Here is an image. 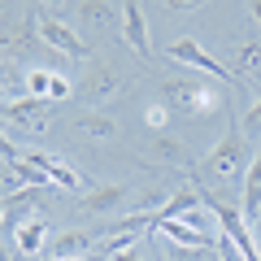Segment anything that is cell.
<instances>
[{"instance_id": "cell-1", "label": "cell", "mask_w": 261, "mask_h": 261, "mask_svg": "<svg viewBox=\"0 0 261 261\" xmlns=\"http://www.w3.org/2000/svg\"><path fill=\"white\" fill-rule=\"evenodd\" d=\"M222 113H226V135L205 152V161L192 170V183H205V178H218V183L240 178V183H244V178H248V135H244L231 100L222 105Z\"/></svg>"}, {"instance_id": "cell-2", "label": "cell", "mask_w": 261, "mask_h": 261, "mask_svg": "<svg viewBox=\"0 0 261 261\" xmlns=\"http://www.w3.org/2000/svg\"><path fill=\"white\" fill-rule=\"evenodd\" d=\"M196 192H200V205L209 209V214L218 218V226H222L226 240H235V248H240L244 261H261V248H257V235H252V222L244 218L240 205H231V200H222V196H214L205 183H192Z\"/></svg>"}, {"instance_id": "cell-3", "label": "cell", "mask_w": 261, "mask_h": 261, "mask_svg": "<svg viewBox=\"0 0 261 261\" xmlns=\"http://www.w3.org/2000/svg\"><path fill=\"white\" fill-rule=\"evenodd\" d=\"M161 100L174 105V109L187 113V118H205V113H214L218 92L200 74H183V79H161ZM218 109H222V105H218Z\"/></svg>"}, {"instance_id": "cell-4", "label": "cell", "mask_w": 261, "mask_h": 261, "mask_svg": "<svg viewBox=\"0 0 261 261\" xmlns=\"http://www.w3.org/2000/svg\"><path fill=\"white\" fill-rule=\"evenodd\" d=\"M166 57L178 61V65H187V70H200V74H209V79H222V83H231V87H248L222 57H214L209 48H200L192 35H178L174 44H166Z\"/></svg>"}, {"instance_id": "cell-5", "label": "cell", "mask_w": 261, "mask_h": 261, "mask_svg": "<svg viewBox=\"0 0 261 261\" xmlns=\"http://www.w3.org/2000/svg\"><path fill=\"white\" fill-rule=\"evenodd\" d=\"M18 157H22V161H31L35 170H44V178H48L53 187H61V192H83V196H87V192L96 187L92 178L83 174V170L65 166V161H61V157H53V152H39V148H22Z\"/></svg>"}, {"instance_id": "cell-6", "label": "cell", "mask_w": 261, "mask_h": 261, "mask_svg": "<svg viewBox=\"0 0 261 261\" xmlns=\"http://www.w3.org/2000/svg\"><path fill=\"white\" fill-rule=\"evenodd\" d=\"M130 196H135V187L130 183H122V178H113V183H96L92 192L83 196V214H92V218H122V214H130Z\"/></svg>"}, {"instance_id": "cell-7", "label": "cell", "mask_w": 261, "mask_h": 261, "mask_svg": "<svg viewBox=\"0 0 261 261\" xmlns=\"http://www.w3.org/2000/svg\"><path fill=\"white\" fill-rule=\"evenodd\" d=\"M39 39H44L53 53H61V57H70V61H83V57H92V48L79 39V31L74 27H65L61 18H53V13H39Z\"/></svg>"}, {"instance_id": "cell-8", "label": "cell", "mask_w": 261, "mask_h": 261, "mask_svg": "<svg viewBox=\"0 0 261 261\" xmlns=\"http://www.w3.org/2000/svg\"><path fill=\"white\" fill-rule=\"evenodd\" d=\"M122 87V70L113 61H100V57H92L87 61V74H83V83H79V92H83V100H92V105H105L113 92Z\"/></svg>"}, {"instance_id": "cell-9", "label": "cell", "mask_w": 261, "mask_h": 261, "mask_svg": "<svg viewBox=\"0 0 261 261\" xmlns=\"http://www.w3.org/2000/svg\"><path fill=\"white\" fill-rule=\"evenodd\" d=\"M152 231L166 235V240H170V244H178V248H196V252H205V248H214V244H218V235H214V231H205V226H192L187 218L152 222ZM152 231H148V235H152Z\"/></svg>"}, {"instance_id": "cell-10", "label": "cell", "mask_w": 261, "mask_h": 261, "mask_svg": "<svg viewBox=\"0 0 261 261\" xmlns=\"http://www.w3.org/2000/svg\"><path fill=\"white\" fill-rule=\"evenodd\" d=\"M122 39L130 44V53L140 61H152V39H148V18H144L140 0H126L122 5Z\"/></svg>"}, {"instance_id": "cell-11", "label": "cell", "mask_w": 261, "mask_h": 261, "mask_svg": "<svg viewBox=\"0 0 261 261\" xmlns=\"http://www.w3.org/2000/svg\"><path fill=\"white\" fill-rule=\"evenodd\" d=\"M44 200H48V187H18V192H9L5 196V222L9 226L31 222L44 209Z\"/></svg>"}, {"instance_id": "cell-12", "label": "cell", "mask_w": 261, "mask_h": 261, "mask_svg": "<svg viewBox=\"0 0 261 261\" xmlns=\"http://www.w3.org/2000/svg\"><path fill=\"white\" fill-rule=\"evenodd\" d=\"M53 100H39V96H18V100H5L0 105V122H18L27 130H44V118L35 113H48Z\"/></svg>"}, {"instance_id": "cell-13", "label": "cell", "mask_w": 261, "mask_h": 261, "mask_svg": "<svg viewBox=\"0 0 261 261\" xmlns=\"http://www.w3.org/2000/svg\"><path fill=\"white\" fill-rule=\"evenodd\" d=\"M100 244V235H92V231H65V235H57L53 244H48V252L44 257L48 261H65V257H87V252Z\"/></svg>"}, {"instance_id": "cell-14", "label": "cell", "mask_w": 261, "mask_h": 261, "mask_svg": "<svg viewBox=\"0 0 261 261\" xmlns=\"http://www.w3.org/2000/svg\"><path fill=\"white\" fill-rule=\"evenodd\" d=\"M65 5H70V13H74L79 22H87V27H100V31L118 27V9H113L109 0H65Z\"/></svg>"}, {"instance_id": "cell-15", "label": "cell", "mask_w": 261, "mask_h": 261, "mask_svg": "<svg viewBox=\"0 0 261 261\" xmlns=\"http://www.w3.org/2000/svg\"><path fill=\"white\" fill-rule=\"evenodd\" d=\"M231 70L244 83H261V44H231Z\"/></svg>"}, {"instance_id": "cell-16", "label": "cell", "mask_w": 261, "mask_h": 261, "mask_svg": "<svg viewBox=\"0 0 261 261\" xmlns=\"http://www.w3.org/2000/svg\"><path fill=\"white\" fill-rule=\"evenodd\" d=\"M240 209H244V218H261V144H257V157H252V166H248V178H244V196H240Z\"/></svg>"}, {"instance_id": "cell-17", "label": "cell", "mask_w": 261, "mask_h": 261, "mask_svg": "<svg viewBox=\"0 0 261 261\" xmlns=\"http://www.w3.org/2000/svg\"><path fill=\"white\" fill-rule=\"evenodd\" d=\"M74 130L83 140H113L118 135V122H113V113H79Z\"/></svg>"}, {"instance_id": "cell-18", "label": "cell", "mask_w": 261, "mask_h": 261, "mask_svg": "<svg viewBox=\"0 0 261 261\" xmlns=\"http://www.w3.org/2000/svg\"><path fill=\"white\" fill-rule=\"evenodd\" d=\"M44 240H48L44 218H31V222L13 226V244H18V252H39V248H44Z\"/></svg>"}, {"instance_id": "cell-19", "label": "cell", "mask_w": 261, "mask_h": 261, "mask_svg": "<svg viewBox=\"0 0 261 261\" xmlns=\"http://www.w3.org/2000/svg\"><path fill=\"white\" fill-rule=\"evenodd\" d=\"M53 83H57V70H31L27 74V96L53 100Z\"/></svg>"}, {"instance_id": "cell-20", "label": "cell", "mask_w": 261, "mask_h": 261, "mask_svg": "<svg viewBox=\"0 0 261 261\" xmlns=\"http://www.w3.org/2000/svg\"><path fill=\"white\" fill-rule=\"evenodd\" d=\"M144 126L157 130V135H166V126H170V105H166V100H148V105H144Z\"/></svg>"}, {"instance_id": "cell-21", "label": "cell", "mask_w": 261, "mask_h": 261, "mask_svg": "<svg viewBox=\"0 0 261 261\" xmlns=\"http://www.w3.org/2000/svg\"><path fill=\"white\" fill-rule=\"evenodd\" d=\"M240 126H244V135H261V83H252V100H248V113L240 118Z\"/></svg>"}, {"instance_id": "cell-22", "label": "cell", "mask_w": 261, "mask_h": 261, "mask_svg": "<svg viewBox=\"0 0 261 261\" xmlns=\"http://www.w3.org/2000/svg\"><path fill=\"white\" fill-rule=\"evenodd\" d=\"M161 5H166L170 13H196L200 5H205V0H161Z\"/></svg>"}, {"instance_id": "cell-23", "label": "cell", "mask_w": 261, "mask_h": 261, "mask_svg": "<svg viewBox=\"0 0 261 261\" xmlns=\"http://www.w3.org/2000/svg\"><path fill=\"white\" fill-rule=\"evenodd\" d=\"M109 261H144V252H140V244H135V248H126V252H113Z\"/></svg>"}, {"instance_id": "cell-24", "label": "cell", "mask_w": 261, "mask_h": 261, "mask_svg": "<svg viewBox=\"0 0 261 261\" xmlns=\"http://www.w3.org/2000/svg\"><path fill=\"white\" fill-rule=\"evenodd\" d=\"M248 13H252V22L261 27V0H248Z\"/></svg>"}, {"instance_id": "cell-25", "label": "cell", "mask_w": 261, "mask_h": 261, "mask_svg": "<svg viewBox=\"0 0 261 261\" xmlns=\"http://www.w3.org/2000/svg\"><path fill=\"white\" fill-rule=\"evenodd\" d=\"M0 261H18V257H13V252L5 248V244H0Z\"/></svg>"}, {"instance_id": "cell-26", "label": "cell", "mask_w": 261, "mask_h": 261, "mask_svg": "<svg viewBox=\"0 0 261 261\" xmlns=\"http://www.w3.org/2000/svg\"><path fill=\"white\" fill-rule=\"evenodd\" d=\"M5 100H9V96H5V79H0V105H5Z\"/></svg>"}, {"instance_id": "cell-27", "label": "cell", "mask_w": 261, "mask_h": 261, "mask_svg": "<svg viewBox=\"0 0 261 261\" xmlns=\"http://www.w3.org/2000/svg\"><path fill=\"white\" fill-rule=\"evenodd\" d=\"M0 222H5V196H0Z\"/></svg>"}, {"instance_id": "cell-28", "label": "cell", "mask_w": 261, "mask_h": 261, "mask_svg": "<svg viewBox=\"0 0 261 261\" xmlns=\"http://www.w3.org/2000/svg\"><path fill=\"white\" fill-rule=\"evenodd\" d=\"M0 44H9V39H0Z\"/></svg>"}]
</instances>
